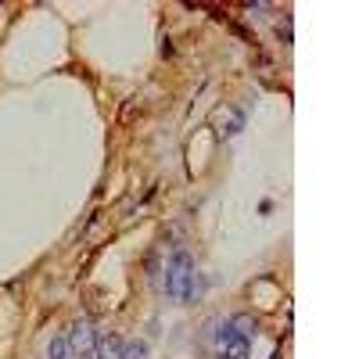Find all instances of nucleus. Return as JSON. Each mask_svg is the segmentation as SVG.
Segmentation results:
<instances>
[{
  "instance_id": "obj_7",
  "label": "nucleus",
  "mask_w": 359,
  "mask_h": 359,
  "mask_svg": "<svg viewBox=\"0 0 359 359\" xmlns=\"http://www.w3.org/2000/svg\"><path fill=\"white\" fill-rule=\"evenodd\" d=\"M72 359H101V352H97V348H90V352H83V355H72Z\"/></svg>"
},
{
  "instance_id": "obj_4",
  "label": "nucleus",
  "mask_w": 359,
  "mask_h": 359,
  "mask_svg": "<svg viewBox=\"0 0 359 359\" xmlns=\"http://www.w3.org/2000/svg\"><path fill=\"white\" fill-rule=\"evenodd\" d=\"M47 359H72L69 341H65V338H54V341H50V348H47Z\"/></svg>"
},
{
  "instance_id": "obj_5",
  "label": "nucleus",
  "mask_w": 359,
  "mask_h": 359,
  "mask_svg": "<svg viewBox=\"0 0 359 359\" xmlns=\"http://www.w3.org/2000/svg\"><path fill=\"white\" fill-rule=\"evenodd\" d=\"M144 355H147V345L144 341H130V345L123 341V355H118V359H144Z\"/></svg>"
},
{
  "instance_id": "obj_6",
  "label": "nucleus",
  "mask_w": 359,
  "mask_h": 359,
  "mask_svg": "<svg viewBox=\"0 0 359 359\" xmlns=\"http://www.w3.org/2000/svg\"><path fill=\"white\" fill-rule=\"evenodd\" d=\"M277 36L284 40V47H291V22L284 18V25H277Z\"/></svg>"
},
{
  "instance_id": "obj_2",
  "label": "nucleus",
  "mask_w": 359,
  "mask_h": 359,
  "mask_svg": "<svg viewBox=\"0 0 359 359\" xmlns=\"http://www.w3.org/2000/svg\"><path fill=\"white\" fill-rule=\"evenodd\" d=\"M208 341H212V355L216 359H248L252 355V341L245 334H237V327L230 320H212L208 323Z\"/></svg>"
},
{
  "instance_id": "obj_8",
  "label": "nucleus",
  "mask_w": 359,
  "mask_h": 359,
  "mask_svg": "<svg viewBox=\"0 0 359 359\" xmlns=\"http://www.w3.org/2000/svg\"><path fill=\"white\" fill-rule=\"evenodd\" d=\"M269 359H280V352H273V355H269Z\"/></svg>"
},
{
  "instance_id": "obj_1",
  "label": "nucleus",
  "mask_w": 359,
  "mask_h": 359,
  "mask_svg": "<svg viewBox=\"0 0 359 359\" xmlns=\"http://www.w3.org/2000/svg\"><path fill=\"white\" fill-rule=\"evenodd\" d=\"M162 291L172 298V302H198V298L205 294V277L198 273V266L194 259L184 252V248H176L162 269Z\"/></svg>"
},
{
  "instance_id": "obj_3",
  "label": "nucleus",
  "mask_w": 359,
  "mask_h": 359,
  "mask_svg": "<svg viewBox=\"0 0 359 359\" xmlns=\"http://www.w3.org/2000/svg\"><path fill=\"white\" fill-rule=\"evenodd\" d=\"M65 341H69L72 355H83V352H90V348H97L101 334L94 331V320H90V316H79V320L72 323V331H69Z\"/></svg>"
}]
</instances>
